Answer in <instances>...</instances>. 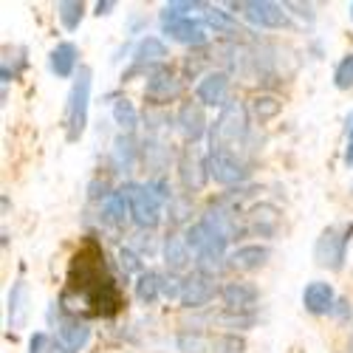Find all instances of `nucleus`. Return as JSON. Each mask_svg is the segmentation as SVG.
<instances>
[{"label": "nucleus", "instance_id": "7", "mask_svg": "<svg viewBox=\"0 0 353 353\" xmlns=\"http://www.w3.org/2000/svg\"><path fill=\"white\" fill-rule=\"evenodd\" d=\"M207 172H210V179L215 184H221V187H238V184H243L249 179L246 164L229 150H210Z\"/></svg>", "mask_w": 353, "mask_h": 353}, {"label": "nucleus", "instance_id": "31", "mask_svg": "<svg viewBox=\"0 0 353 353\" xmlns=\"http://www.w3.org/2000/svg\"><path fill=\"white\" fill-rule=\"evenodd\" d=\"M113 156H116V161H119V167L130 170L133 161H136V156H139V147H136L133 136H119V139H116V144H113Z\"/></svg>", "mask_w": 353, "mask_h": 353}, {"label": "nucleus", "instance_id": "11", "mask_svg": "<svg viewBox=\"0 0 353 353\" xmlns=\"http://www.w3.org/2000/svg\"><path fill=\"white\" fill-rule=\"evenodd\" d=\"M215 297V280L201 274V272H192L184 277V291H181V305L195 311V308H203L210 305Z\"/></svg>", "mask_w": 353, "mask_h": 353}, {"label": "nucleus", "instance_id": "4", "mask_svg": "<svg viewBox=\"0 0 353 353\" xmlns=\"http://www.w3.org/2000/svg\"><path fill=\"white\" fill-rule=\"evenodd\" d=\"M350 238H353V223H342V226L322 229V234H319L316 243H314V260L319 263L322 269L339 272V269L345 266Z\"/></svg>", "mask_w": 353, "mask_h": 353}, {"label": "nucleus", "instance_id": "20", "mask_svg": "<svg viewBox=\"0 0 353 353\" xmlns=\"http://www.w3.org/2000/svg\"><path fill=\"white\" fill-rule=\"evenodd\" d=\"M164 57H167V46L159 37H153V34L141 37L139 46H136V51H133V71L130 74H136V71H141L147 65H153V68L156 65H164Z\"/></svg>", "mask_w": 353, "mask_h": 353}, {"label": "nucleus", "instance_id": "23", "mask_svg": "<svg viewBox=\"0 0 353 353\" xmlns=\"http://www.w3.org/2000/svg\"><path fill=\"white\" fill-rule=\"evenodd\" d=\"M26 314H28V294H26V283L17 280L9 291V328H23L26 322Z\"/></svg>", "mask_w": 353, "mask_h": 353}, {"label": "nucleus", "instance_id": "1", "mask_svg": "<svg viewBox=\"0 0 353 353\" xmlns=\"http://www.w3.org/2000/svg\"><path fill=\"white\" fill-rule=\"evenodd\" d=\"M102 260L105 257L97 249V243H85V249H79L71 257L65 294L77 291V297H82V303L88 305V314L113 316V314L122 311L125 300H122V291L116 285V280L108 274Z\"/></svg>", "mask_w": 353, "mask_h": 353}, {"label": "nucleus", "instance_id": "27", "mask_svg": "<svg viewBox=\"0 0 353 353\" xmlns=\"http://www.w3.org/2000/svg\"><path fill=\"white\" fill-rule=\"evenodd\" d=\"M57 17H60V23L68 28V32H74L85 17V3L82 0H60V3H57Z\"/></svg>", "mask_w": 353, "mask_h": 353}, {"label": "nucleus", "instance_id": "36", "mask_svg": "<svg viewBox=\"0 0 353 353\" xmlns=\"http://www.w3.org/2000/svg\"><path fill=\"white\" fill-rule=\"evenodd\" d=\"M285 9H294V14H300L305 23H314V6L311 3H285Z\"/></svg>", "mask_w": 353, "mask_h": 353}, {"label": "nucleus", "instance_id": "16", "mask_svg": "<svg viewBox=\"0 0 353 353\" xmlns=\"http://www.w3.org/2000/svg\"><path fill=\"white\" fill-rule=\"evenodd\" d=\"M164 34L175 43H184V46H192V48H203L210 43V34H207V26L201 20H192V17H184L179 23H172L164 28Z\"/></svg>", "mask_w": 353, "mask_h": 353}, {"label": "nucleus", "instance_id": "34", "mask_svg": "<svg viewBox=\"0 0 353 353\" xmlns=\"http://www.w3.org/2000/svg\"><path fill=\"white\" fill-rule=\"evenodd\" d=\"M243 350H246V342L238 334H223L212 342V353H243Z\"/></svg>", "mask_w": 353, "mask_h": 353}, {"label": "nucleus", "instance_id": "41", "mask_svg": "<svg viewBox=\"0 0 353 353\" xmlns=\"http://www.w3.org/2000/svg\"><path fill=\"white\" fill-rule=\"evenodd\" d=\"M110 9H113V3H110V0H105V3L99 0V3H97V14H99V17H102V14H110Z\"/></svg>", "mask_w": 353, "mask_h": 353}, {"label": "nucleus", "instance_id": "37", "mask_svg": "<svg viewBox=\"0 0 353 353\" xmlns=\"http://www.w3.org/2000/svg\"><path fill=\"white\" fill-rule=\"evenodd\" d=\"M46 345H48V336H46L43 331H37V334L32 336V342H28V353H43Z\"/></svg>", "mask_w": 353, "mask_h": 353}, {"label": "nucleus", "instance_id": "3", "mask_svg": "<svg viewBox=\"0 0 353 353\" xmlns=\"http://www.w3.org/2000/svg\"><path fill=\"white\" fill-rule=\"evenodd\" d=\"M91 85H94L91 68L79 65V71L74 77V85H71V94H68V108H65V136H68V141H79V136L85 133Z\"/></svg>", "mask_w": 353, "mask_h": 353}, {"label": "nucleus", "instance_id": "15", "mask_svg": "<svg viewBox=\"0 0 353 353\" xmlns=\"http://www.w3.org/2000/svg\"><path fill=\"white\" fill-rule=\"evenodd\" d=\"M303 305L314 316L334 314V308H336V291H334V285L331 283H322V280L308 283L303 288Z\"/></svg>", "mask_w": 353, "mask_h": 353}, {"label": "nucleus", "instance_id": "9", "mask_svg": "<svg viewBox=\"0 0 353 353\" xmlns=\"http://www.w3.org/2000/svg\"><path fill=\"white\" fill-rule=\"evenodd\" d=\"M195 99L203 105V108H226L232 99H229V74L226 71H210L203 74L198 88H195Z\"/></svg>", "mask_w": 353, "mask_h": 353}, {"label": "nucleus", "instance_id": "29", "mask_svg": "<svg viewBox=\"0 0 353 353\" xmlns=\"http://www.w3.org/2000/svg\"><path fill=\"white\" fill-rule=\"evenodd\" d=\"M113 119H116V125L125 130V136H130L139 128V110L133 108L130 99H119L113 105Z\"/></svg>", "mask_w": 353, "mask_h": 353}, {"label": "nucleus", "instance_id": "2", "mask_svg": "<svg viewBox=\"0 0 353 353\" xmlns=\"http://www.w3.org/2000/svg\"><path fill=\"white\" fill-rule=\"evenodd\" d=\"M246 136H249V110L243 108V102L232 99L221 110V116L210 130V144H212V150L234 153V147H241L246 141Z\"/></svg>", "mask_w": 353, "mask_h": 353}, {"label": "nucleus", "instance_id": "32", "mask_svg": "<svg viewBox=\"0 0 353 353\" xmlns=\"http://www.w3.org/2000/svg\"><path fill=\"white\" fill-rule=\"evenodd\" d=\"M215 319H218V325L229 328V334H234V331H246V328L254 325V314H238V311H221Z\"/></svg>", "mask_w": 353, "mask_h": 353}, {"label": "nucleus", "instance_id": "40", "mask_svg": "<svg viewBox=\"0 0 353 353\" xmlns=\"http://www.w3.org/2000/svg\"><path fill=\"white\" fill-rule=\"evenodd\" d=\"M334 314H336V316H347V314H350V305H347L345 300H339L336 308H334Z\"/></svg>", "mask_w": 353, "mask_h": 353}, {"label": "nucleus", "instance_id": "18", "mask_svg": "<svg viewBox=\"0 0 353 353\" xmlns=\"http://www.w3.org/2000/svg\"><path fill=\"white\" fill-rule=\"evenodd\" d=\"M57 336H60V342L68 345L71 350H79L88 345V339H91V328H88L85 319H79V314H63L57 319Z\"/></svg>", "mask_w": 353, "mask_h": 353}, {"label": "nucleus", "instance_id": "42", "mask_svg": "<svg viewBox=\"0 0 353 353\" xmlns=\"http://www.w3.org/2000/svg\"><path fill=\"white\" fill-rule=\"evenodd\" d=\"M347 353H353V339H350V345H347Z\"/></svg>", "mask_w": 353, "mask_h": 353}, {"label": "nucleus", "instance_id": "25", "mask_svg": "<svg viewBox=\"0 0 353 353\" xmlns=\"http://www.w3.org/2000/svg\"><path fill=\"white\" fill-rule=\"evenodd\" d=\"M212 342L203 331H181L175 336V347L181 353H212Z\"/></svg>", "mask_w": 353, "mask_h": 353}, {"label": "nucleus", "instance_id": "22", "mask_svg": "<svg viewBox=\"0 0 353 353\" xmlns=\"http://www.w3.org/2000/svg\"><path fill=\"white\" fill-rule=\"evenodd\" d=\"M161 288H164V277L159 272H153V269H147V272H141L136 277V297L144 305H153L161 297Z\"/></svg>", "mask_w": 353, "mask_h": 353}, {"label": "nucleus", "instance_id": "12", "mask_svg": "<svg viewBox=\"0 0 353 353\" xmlns=\"http://www.w3.org/2000/svg\"><path fill=\"white\" fill-rule=\"evenodd\" d=\"M179 179H181L184 190H190V192H198V190L203 187V181L210 179L207 159H201L195 147H184V150H181V159H179Z\"/></svg>", "mask_w": 353, "mask_h": 353}, {"label": "nucleus", "instance_id": "8", "mask_svg": "<svg viewBox=\"0 0 353 353\" xmlns=\"http://www.w3.org/2000/svg\"><path fill=\"white\" fill-rule=\"evenodd\" d=\"M241 14L260 28H288V12L272 0H246L241 6Z\"/></svg>", "mask_w": 353, "mask_h": 353}, {"label": "nucleus", "instance_id": "43", "mask_svg": "<svg viewBox=\"0 0 353 353\" xmlns=\"http://www.w3.org/2000/svg\"><path fill=\"white\" fill-rule=\"evenodd\" d=\"M347 9H350V20H353V3H350V6H347Z\"/></svg>", "mask_w": 353, "mask_h": 353}, {"label": "nucleus", "instance_id": "6", "mask_svg": "<svg viewBox=\"0 0 353 353\" xmlns=\"http://www.w3.org/2000/svg\"><path fill=\"white\" fill-rule=\"evenodd\" d=\"M181 94V79L170 65H156L147 71V88H144V99L153 108L170 105L172 99H179Z\"/></svg>", "mask_w": 353, "mask_h": 353}, {"label": "nucleus", "instance_id": "5", "mask_svg": "<svg viewBox=\"0 0 353 353\" xmlns=\"http://www.w3.org/2000/svg\"><path fill=\"white\" fill-rule=\"evenodd\" d=\"M130 201V218L141 229H156L161 221V201L150 192L147 184H125L122 187Z\"/></svg>", "mask_w": 353, "mask_h": 353}, {"label": "nucleus", "instance_id": "39", "mask_svg": "<svg viewBox=\"0 0 353 353\" xmlns=\"http://www.w3.org/2000/svg\"><path fill=\"white\" fill-rule=\"evenodd\" d=\"M48 350H51V353H77V350H71V347H68V345H63V342H51V345H48Z\"/></svg>", "mask_w": 353, "mask_h": 353}, {"label": "nucleus", "instance_id": "10", "mask_svg": "<svg viewBox=\"0 0 353 353\" xmlns=\"http://www.w3.org/2000/svg\"><path fill=\"white\" fill-rule=\"evenodd\" d=\"M221 300L226 305V311H238V314H254L257 300H260V291L254 283L249 280H229L221 288Z\"/></svg>", "mask_w": 353, "mask_h": 353}, {"label": "nucleus", "instance_id": "35", "mask_svg": "<svg viewBox=\"0 0 353 353\" xmlns=\"http://www.w3.org/2000/svg\"><path fill=\"white\" fill-rule=\"evenodd\" d=\"M119 266L125 269V274H141V272H144L141 254L133 252V249H122V252H119Z\"/></svg>", "mask_w": 353, "mask_h": 353}, {"label": "nucleus", "instance_id": "30", "mask_svg": "<svg viewBox=\"0 0 353 353\" xmlns=\"http://www.w3.org/2000/svg\"><path fill=\"white\" fill-rule=\"evenodd\" d=\"M203 26L215 28V34H232L234 32V17L218 6H207L203 9Z\"/></svg>", "mask_w": 353, "mask_h": 353}, {"label": "nucleus", "instance_id": "33", "mask_svg": "<svg viewBox=\"0 0 353 353\" xmlns=\"http://www.w3.org/2000/svg\"><path fill=\"white\" fill-rule=\"evenodd\" d=\"M334 85L339 88V91H350V88H353V54L342 57V60L336 63V68H334Z\"/></svg>", "mask_w": 353, "mask_h": 353}, {"label": "nucleus", "instance_id": "26", "mask_svg": "<svg viewBox=\"0 0 353 353\" xmlns=\"http://www.w3.org/2000/svg\"><path fill=\"white\" fill-rule=\"evenodd\" d=\"M128 215H130V201H128L125 190L110 192V198L105 201V218H108L113 226H125Z\"/></svg>", "mask_w": 353, "mask_h": 353}, {"label": "nucleus", "instance_id": "28", "mask_svg": "<svg viewBox=\"0 0 353 353\" xmlns=\"http://www.w3.org/2000/svg\"><path fill=\"white\" fill-rule=\"evenodd\" d=\"M192 9H207V3H190V0H175V3H167V6L161 9V17H159V20H161V28H167V26H172V23L190 17Z\"/></svg>", "mask_w": 353, "mask_h": 353}, {"label": "nucleus", "instance_id": "17", "mask_svg": "<svg viewBox=\"0 0 353 353\" xmlns=\"http://www.w3.org/2000/svg\"><path fill=\"white\" fill-rule=\"evenodd\" d=\"M164 263H167L170 274H184L192 266V249L187 246L184 234H179V232L167 234V241H164Z\"/></svg>", "mask_w": 353, "mask_h": 353}, {"label": "nucleus", "instance_id": "21", "mask_svg": "<svg viewBox=\"0 0 353 353\" xmlns=\"http://www.w3.org/2000/svg\"><path fill=\"white\" fill-rule=\"evenodd\" d=\"M77 60H79L77 46H74V43H60V46L51 51L48 65H51V71L60 77V79H68V77L77 74Z\"/></svg>", "mask_w": 353, "mask_h": 353}, {"label": "nucleus", "instance_id": "13", "mask_svg": "<svg viewBox=\"0 0 353 353\" xmlns=\"http://www.w3.org/2000/svg\"><path fill=\"white\" fill-rule=\"evenodd\" d=\"M175 125H179V130H181V136L187 141L203 139V136H207V113H203V105L198 99L195 102L192 99L184 102L179 108V113H175Z\"/></svg>", "mask_w": 353, "mask_h": 353}, {"label": "nucleus", "instance_id": "38", "mask_svg": "<svg viewBox=\"0 0 353 353\" xmlns=\"http://www.w3.org/2000/svg\"><path fill=\"white\" fill-rule=\"evenodd\" d=\"M347 133H350V141H347V153H345V164L353 167V116L347 119Z\"/></svg>", "mask_w": 353, "mask_h": 353}, {"label": "nucleus", "instance_id": "19", "mask_svg": "<svg viewBox=\"0 0 353 353\" xmlns=\"http://www.w3.org/2000/svg\"><path fill=\"white\" fill-rule=\"evenodd\" d=\"M280 226V215L272 203H254L246 215V232L257 234V238H274Z\"/></svg>", "mask_w": 353, "mask_h": 353}, {"label": "nucleus", "instance_id": "14", "mask_svg": "<svg viewBox=\"0 0 353 353\" xmlns=\"http://www.w3.org/2000/svg\"><path fill=\"white\" fill-rule=\"evenodd\" d=\"M269 257H272V249L266 243H246L226 254V266L232 272H254L260 266H266Z\"/></svg>", "mask_w": 353, "mask_h": 353}, {"label": "nucleus", "instance_id": "24", "mask_svg": "<svg viewBox=\"0 0 353 353\" xmlns=\"http://www.w3.org/2000/svg\"><path fill=\"white\" fill-rule=\"evenodd\" d=\"M283 110V102H280V97H274V94H257L252 102H249V113H252V119L254 122H269V119H274V116Z\"/></svg>", "mask_w": 353, "mask_h": 353}]
</instances>
